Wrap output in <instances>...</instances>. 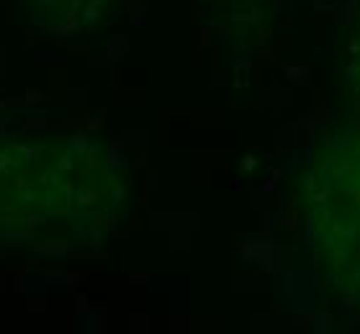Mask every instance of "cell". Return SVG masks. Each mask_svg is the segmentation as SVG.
<instances>
[{
    "label": "cell",
    "mask_w": 360,
    "mask_h": 334,
    "mask_svg": "<svg viewBox=\"0 0 360 334\" xmlns=\"http://www.w3.org/2000/svg\"><path fill=\"white\" fill-rule=\"evenodd\" d=\"M307 224L314 265L360 298V136L322 152L309 180Z\"/></svg>",
    "instance_id": "obj_1"
}]
</instances>
